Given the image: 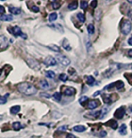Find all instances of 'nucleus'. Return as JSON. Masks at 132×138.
I'll return each mask as SVG.
<instances>
[{"mask_svg":"<svg viewBox=\"0 0 132 138\" xmlns=\"http://www.w3.org/2000/svg\"><path fill=\"white\" fill-rule=\"evenodd\" d=\"M40 95L43 96V97H45V98H47V99H50V95L47 93H41L40 94Z\"/></svg>","mask_w":132,"mask_h":138,"instance_id":"42","label":"nucleus"},{"mask_svg":"<svg viewBox=\"0 0 132 138\" xmlns=\"http://www.w3.org/2000/svg\"><path fill=\"white\" fill-rule=\"evenodd\" d=\"M46 77H47V78H55V76H56V74H55V73L53 71H46Z\"/></svg>","mask_w":132,"mask_h":138,"instance_id":"22","label":"nucleus"},{"mask_svg":"<svg viewBox=\"0 0 132 138\" xmlns=\"http://www.w3.org/2000/svg\"><path fill=\"white\" fill-rule=\"evenodd\" d=\"M128 56H129L130 57H132V49H131V50H130L128 51Z\"/></svg>","mask_w":132,"mask_h":138,"instance_id":"47","label":"nucleus"},{"mask_svg":"<svg viewBox=\"0 0 132 138\" xmlns=\"http://www.w3.org/2000/svg\"><path fill=\"white\" fill-rule=\"evenodd\" d=\"M87 130V128L85 127L84 126H82V125H78V126H76L73 127V130L76 131V132H83Z\"/></svg>","mask_w":132,"mask_h":138,"instance_id":"17","label":"nucleus"},{"mask_svg":"<svg viewBox=\"0 0 132 138\" xmlns=\"http://www.w3.org/2000/svg\"><path fill=\"white\" fill-rule=\"evenodd\" d=\"M56 19H57V14H56V13H51V14L49 16V20H50V22L55 21Z\"/></svg>","mask_w":132,"mask_h":138,"instance_id":"26","label":"nucleus"},{"mask_svg":"<svg viewBox=\"0 0 132 138\" xmlns=\"http://www.w3.org/2000/svg\"><path fill=\"white\" fill-rule=\"evenodd\" d=\"M114 86H115V84H114V83H111V84H110L109 85L106 86L105 89H111L112 87H114Z\"/></svg>","mask_w":132,"mask_h":138,"instance_id":"40","label":"nucleus"},{"mask_svg":"<svg viewBox=\"0 0 132 138\" xmlns=\"http://www.w3.org/2000/svg\"><path fill=\"white\" fill-rule=\"evenodd\" d=\"M2 69H0V75H1V74H2Z\"/></svg>","mask_w":132,"mask_h":138,"instance_id":"50","label":"nucleus"},{"mask_svg":"<svg viewBox=\"0 0 132 138\" xmlns=\"http://www.w3.org/2000/svg\"><path fill=\"white\" fill-rule=\"evenodd\" d=\"M106 134H107V132H106V131H104V130H102V131L100 132V137H105V136H106Z\"/></svg>","mask_w":132,"mask_h":138,"instance_id":"45","label":"nucleus"},{"mask_svg":"<svg viewBox=\"0 0 132 138\" xmlns=\"http://www.w3.org/2000/svg\"><path fill=\"white\" fill-rule=\"evenodd\" d=\"M95 82V79L94 78L93 76H88L87 78V83L90 85H92Z\"/></svg>","mask_w":132,"mask_h":138,"instance_id":"27","label":"nucleus"},{"mask_svg":"<svg viewBox=\"0 0 132 138\" xmlns=\"http://www.w3.org/2000/svg\"><path fill=\"white\" fill-rule=\"evenodd\" d=\"M26 62H27V64L28 65L30 66L31 68H33V70H39V69L40 68V65H39V63L35 60V59H33L32 58V57H30V58H29L26 60Z\"/></svg>","mask_w":132,"mask_h":138,"instance_id":"5","label":"nucleus"},{"mask_svg":"<svg viewBox=\"0 0 132 138\" xmlns=\"http://www.w3.org/2000/svg\"><path fill=\"white\" fill-rule=\"evenodd\" d=\"M9 12L10 13L14 14V15H18L21 13V9L17 7H10L9 8Z\"/></svg>","mask_w":132,"mask_h":138,"instance_id":"14","label":"nucleus"},{"mask_svg":"<svg viewBox=\"0 0 132 138\" xmlns=\"http://www.w3.org/2000/svg\"><path fill=\"white\" fill-rule=\"evenodd\" d=\"M54 99L57 102H60L61 100V94L60 92H55L53 95Z\"/></svg>","mask_w":132,"mask_h":138,"instance_id":"31","label":"nucleus"},{"mask_svg":"<svg viewBox=\"0 0 132 138\" xmlns=\"http://www.w3.org/2000/svg\"><path fill=\"white\" fill-rule=\"evenodd\" d=\"M17 89L20 93L25 95H33L37 92V89L30 82L19 83L17 85Z\"/></svg>","mask_w":132,"mask_h":138,"instance_id":"1","label":"nucleus"},{"mask_svg":"<svg viewBox=\"0 0 132 138\" xmlns=\"http://www.w3.org/2000/svg\"><path fill=\"white\" fill-rule=\"evenodd\" d=\"M87 32L89 34H90V35H92V34H94V26L93 24H89V26H87Z\"/></svg>","mask_w":132,"mask_h":138,"instance_id":"24","label":"nucleus"},{"mask_svg":"<svg viewBox=\"0 0 132 138\" xmlns=\"http://www.w3.org/2000/svg\"><path fill=\"white\" fill-rule=\"evenodd\" d=\"M58 130H59L65 131V130H66V126H60V127H59Z\"/></svg>","mask_w":132,"mask_h":138,"instance_id":"44","label":"nucleus"},{"mask_svg":"<svg viewBox=\"0 0 132 138\" xmlns=\"http://www.w3.org/2000/svg\"><path fill=\"white\" fill-rule=\"evenodd\" d=\"M87 100H88V97L87 96H83V97H81L79 99V102L82 104V103H84L86 101H87Z\"/></svg>","mask_w":132,"mask_h":138,"instance_id":"35","label":"nucleus"},{"mask_svg":"<svg viewBox=\"0 0 132 138\" xmlns=\"http://www.w3.org/2000/svg\"><path fill=\"white\" fill-rule=\"evenodd\" d=\"M13 17L11 15H2L0 16V20L2 21H12Z\"/></svg>","mask_w":132,"mask_h":138,"instance_id":"16","label":"nucleus"},{"mask_svg":"<svg viewBox=\"0 0 132 138\" xmlns=\"http://www.w3.org/2000/svg\"><path fill=\"white\" fill-rule=\"evenodd\" d=\"M77 19L81 22V23H84L85 22V16H84V15L83 14V13H79L78 14H77Z\"/></svg>","mask_w":132,"mask_h":138,"instance_id":"29","label":"nucleus"},{"mask_svg":"<svg viewBox=\"0 0 132 138\" xmlns=\"http://www.w3.org/2000/svg\"><path fill=\"white\" fill-rule=\"evenodd\" d=\"M130 111L132 113V106H130Z\"/></svg>","mask_w":132,"mask_h":138,"instance_id":"49","label":"nucleus"},{"mask_svg":"<svg viewBox=\"0 0 132 138\" xmlns=\"http://www.w3.org/2000/svg\"><path fill=\"white\" fill-rule=\"evenodd\" d=\"M7 102V97L6 96H1L0 95V105L5 104Z\"/></svg>","mask_w":132,"mask_h":138,"instance_id":"32","label":"nucleus"},{"mask_svg":"<svg viewBox=\"0 0 132 138\" xmlns=\"http://www.w3.org/2000/svg\"><path fill=\"white\" fill-rule=\"evenodd\" d=\"M59 78L62 82H66L68 80V76L66 75V74H61L59 76Z\"/></svg>","mask_w":132,"mask_h":138,"instance_id":"30","label":"nucleus"},{"mask_svg":"<svg viewBox=\"0 0 132 138\" xmlns=\"http://www.w3.org/2000/svg\"><path fill=\"white\" fill-rule=\"evenodd\" d=\"M66 138H77V137L75 135H73L72 134H68L66 137Z\"/></svg>","mask_w":132,"mask_h":138,"instance_id":"41","label":"nucleus"},{"mask_svg":"<svg viewBox=\"0 0 132 138\" xmlns=\"http://www.w3.org/2000/svg\"><path fill=\"white\" fill-rule=\"evenodd\" d=\"M119 133L121 135H125L127 134V126L125 124H122L120 126V130H119Z\"/></svg>","mask_w":132,"mask_h":138,"instance_id":"19","label":"nucleus"},{"mask_svg":"<svg viewBox=\"0 0 132 138\" xmlns=\"http://www.w3.org/2000/svg\"><path fill=\"white\" fill-rule=\"evenodd\" d=\"M13 127L15 130H19L22 128V125L19 122H14L13 123Z\"/></svg>","mask_w":132,"mask_h":138,"instance_id":"23","label":"nucleus"},{"mask_svg":"<svg viewBox=\"0 0 132 138\" xmlns=\"http://www.w3.org/2000/svg\"><path fill=\"white\" fill-rule=\"evenodd\" d=\"M114 84H115V87L117 89H122L124 87V82H121V81H117L116 82H114Z\"/></svg>","mask_w":132,"mask_h":138,"instance_id":"25","label":"nucleus"},{"mask_svg":"<svg viewBox=\"0 0 132 138\" xmlns=\"http://www.w3.org/2000/svg\"><path fill=\"white\" fill-rule=\"evenodd\" d=\"M105 125L107 126H110V127H111L114 130H116L117 128V126H118L117 121H115V120H114V119L109 120L107 123H105Z\"/></svg>","mask_w":132,"mask_h":138,"instance_id":"12","label":"nucleus"},{"mask_svg":"<svg viewBox=\"0 0 132 138\" xmlns=\"http://www.w3.org/2000/svg\"><path fill=\"white\" fill-rule=\"evenodd\" d=\"M75 92H76L75 89L72 87H66L64 91V94L66 96H72L75 94Z\"/></svg>","mask_w":132,"mask_h":138,"instance_id":"10","label":"nucleus"},{"mask_svg":"<svg viewBox=\"0 0 132 138\" xmlns=\"http://www.w3.org/2000/svg\"><path fill=\"white\" fill-rule=\"evenodd\" d=\"M131 127H132V123H131Z\"/></svg>","mask_w":132,"mask_h":138,"instance_id":"52","label":"nucleus"},{"mask_svg":"<svg viewBox=\"0 0 132 138\" xmlns=\"http://www.w3.org/2000/svg\"><path fill=\"white\" fill-rule=\"evenodd\" d=\"M20 109H21L20 106H14L13 107H11L10 112L12 114H16L20 111Z\"/></svg>","mask_w":132,"mask_h":138,"instance_id":"18","label":"nucleus"},{"mask_svg":"<svg viewBox=\"0 0 132 138\" xmlns=\"http://www.w3.org/2000/svg\"><path fill=\"white\" fill-rule=\"evenodd\" d=\"M128 44H129V45L132 46V36L128 39Z\"/></svg>","mask_w":132,"mask_h":138,"instance_id":"46","label":"nucleus"},{"mask_svg":"<svg viewBox=\"0 0 132 138\" xmlns=\"http://www.w3.org/2000/svg\"><path fill=\"white\" fill-rule=\"evenodd\" d=\"M88 6V4H87V1H82L81 2V4H80V7L83 9H85Z\"/></svg>","mask_w":132,"mask_h":138,"instance_id":"33","label":"nucleus"},{"mask_svg":"<svg viewBox=\"0 0 132 138\" xmlns=\"http://www.w3.org/2000/svg\"><path fill=\"white\" fill-rule=\"evenodd\" d=\"M100 113H101V110H100V111H96V112H94V113H91L90 115H93V116H94V118H97L99 116H100Z\"/></svg>","mask_w":132,"mask_h":138,"instance_id":"34","label":"nucleus"},{"mask_svg":"<svg viewBox=\"0 0 132 138\" xmlns=\"http://www.w3.org/2000/svg\"><path fill=\"white\" fill-rule=\"evenodd\" d=\"M47 47L50 50L55 51V52H60V48L58 47V46H56L55 44H50V45L47 46Z\"/></svg>","mask_w":132,"mask_h":138,"instance_id":"21","label":"nucleus"},{"mask_svg":"<svg viewBox=\"0 0 132 138\" xmlns=\"http://www.w3.org/2000/svg\"><path fill=\"white\" fill-rule=\"evenodd\" d=\"M100 93V91H97V92H95V93H94V94L93 95V96H94V97H96V96H97V95H99Z\"/></svg>","mask_w":132,"mask_h":138,"instance_id":"48","label":"nucleus"},{"mask_svg":"<svg viewBox=\"0 0 132 138\" xmlns=\"http://www.w3.org/2000/svg\"><path fill=\"white\" fill-rule=\"evenodd\" d=\"M129 3H132V1H131V0H128V1Z\"/></svg>","mask_w":132,"mask_h":138,"instance_id":"51","label":"nucleus"},{"mask_svg":"<svg viewBox=\"0 0 132 138\" xmlns=\"http://www.w3.org/2000/svg\"><path fill=\"white\" fill-rule=\"evenodd\" d=\"M9 31H10V33H12L15 37H21L22 38H23V39H26V34H24L22 32L21 29L19 26H15L11 28V30H9Z\"/></svg>","mask_w":132,"mask_h":138,"instance_id":"3","label":"nucleus"},{"mask_svg":"<svg viewBox=\"0 0 132 138\" xmlns=\"http://www.w3.org/2000/svg\"><path fill=\"white\" fill-rule=\"evenodd\" d=\"M31 9H32V10L33 11L34 13H38L39 11V7L36 6V5H33V6H32Z\"/></svg>","mask_w":132,"mask_h":138,"instance_id":"37","label":"nucleus"},{"mask_svg":"<svg viewBox=\"0 0 132 138\" xmlns=\"http://www.w3.org/2000/svg\"><path fill=\"white\" fill-rule=\"evenodd\" d=\"M52 6H53V9H58L61 6V4L59 2L54 1V2H52Z\"/></svg>","mask_w":132,"mask_h":138,"instance_id":"28","label":"nucleus"},{"mask_svg":"<svg viewBox=\"0 0 132 138\" xmlns=\"http://www.w3.org/2000/svg\"><path fill=\"white\" fill-rule=\"evenodd\" d=\"M5 12V9L4 6L0 5V14H3Z\"/></svg>","mask_w":132,"mask_h":138,"instance_id":"39","label":"nucleus"},{"mask_svg":"<svg viewBox=\"0 0 132 138\" xmlns=\"http://www.w3.org/2000/svg\"><path fill=\"white\" fill-rule=\"evenodd\" d=\"M125 77H127L129 83L132 85V74H125Z\"/></svg>","mask_w":132,"mask_h":138,"instance_id":"36","label":"nucleus"},{"mask_svg":"<svg viewBox=\"0 0 132 138\" xmlns=\"http://www.w3.org/2000/svg\"><path fill=\"white\" fill-rule=\"evenodd\" d=\"M90 5H91V6H92L93 8H96L97 5V1H94H94L91 2Z\"/></svg>","mask_w":132,"mask_h":138,"instance_id":"38","label":"nucleus"},{"mask_svg":"<svg viewBox=\"0 0 132 138\" xmlns=\"http://www.w3.org/2000/svg\"><path fill=\"white\" fill-rule=\"evenodd\" d=\"M112 95H107V94H103L102 95V99L103 101H104V103L106 104H111V103L113 102L112 99H111Z\"/></svg>","mask_w":132,"mask_h":138,"instance_id":"11","label":"nucleus"},{"mask_svg":"<svg viewBox=\"0 0 132 138\" xmlns=\"http://www.w3.org/2000/svg\"><path fill=\"white\" fill-rule=\"evenodd\" d=\"M125 113H126L125 109L123 106L120 107L115 111V113H114V116H115L117 119H122L124 117V116L125 115Z\"/></svg>","mask_w":132,"mask_h":138,"instance_id":"7","label":"nucleus"},{"mask_svg":"<svg viewBox=\"0 0 132 138\" xmlns=\"http://www.w3.org/2000/svg\"><path fill=\"white\" fill-rule=\"evenodd\" d=\"M43 63L47 66H54L56 65V60L52 56H48L45 58Z\"/></svg>","mask_w":132,"mask_h":138,"instance_id":"6","label":"nucleus"},{"mask_svg":"<svg viewBox=\"0 0 132 138\" xmlns=\"http://www.w3.org/2000/svg\"><path fill=\"white\" fill-rule=\"evenodd\" d=\"M131 28H132L131 23L128 20H124L121 25H120V31H121L124 35H128L131 32Z\"/></svg>","mask_w":132,"mask_h":138,"instance_id":"2","label":"nucleus"},{"mask_svg":"<svg viewBox=\"0 0 132 138\" xmlns=\"http://www.w3.org/2000/svg\"><path fill=\"white\" fill-rule=\"evenodd\" d=\"M78 7V4L77 2H73L68 5V9L70 10H75Z\"/></svg>","mask_w":132,"mask_h":138,"instance_id":"20","label":"nucleus"},{"mask_svg":"<svg viewBox=\"0 0 132 138\" xmlns=\"http://www.w3.org/2000/svg\"><path fill=\"white\" fill-rule=\"evenodd\" d=\"M56 60L58 61L60 64H61L63 66H67L70 64V60L67 57L62 55V54H57Z\"/></svg>","mask_w":132,"mask_h":138,"instance_id":"4","label":"nucleus"},{"mask_svg":"<svg viewBox=\"0 0 132 138\" xmlns=\"http://www.w3.org/2000/svg\"><path fill=\"white\" fill-rule=\"evenodd\" d=\"M128 16L129 17V18L132 20V9L129 10L128 13Z\"/></svg>","mask_w":132,"mask_h":138,"instance_id":"43","label":"nucleus"},{"mask_svg":"<svg viewBox=\"0 0 132 138\" xmlns=\"http://www.w3.org/2000/svg\"><path fill=\"white\" fill-rule=\"evenodd\" d=\"M8 47V39L4 35H0V49H5Z\"/></svg>","mask_w":132,"mask_h":138,"instance_id":"8","label":"nucleus"},{"mask_svg":"<svg viewBox=\"0 0 132 138\" xmlns=\"http://www.w3.org/2000/svg\"><path fill=\"white\" fill-rule=\"evenodd\" d=\"M62 46H63V47H64V49L67 50V51H70L71 50V47L70 45V43H69V41H67L66 39L64 40V41H63V43H62Z\"/></svg>","mask_w":132,"mask_h":138,"instance_id":"13","label":"nucleus"},{"mask_svg":"<svg viewBox=\"0 0 132 138\" xmlns=\"http://www.w3.org/2000/svg\"><path fill=\"white\" fill-rule=\"evenodd\" d=\"M100 106V101L98 99H94V100H91L88 103V108L90 110H94L96 109L97 107H98Z\"/></svg>","mask_w":132,"mask_h":138,"instance_id":"9","label":"nucleus"},{"mask_svg":"<svg viewBox=\"0 0 132 138\" xmlns=\"http://www.w3.org/2000/svg\"><path fill=\"white\" fill-rule=\"evenodd\" d=\"M39 86H40V87H41L42 89H48V88L50 87V85H49V83L47 82V80L43 79V80H42V81H40V82H39Z\"/></svg>","mask_w":132,"mask_h":138,"instance_id":"15","label":"nucleus"}]
</instances>
